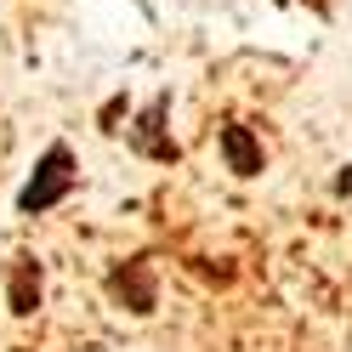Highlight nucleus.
<instances>
[{
    "instance_id": "nucleus-4",
    "label": "nucleus",
    "mask_w": 352,
    "mask_h": 352,
    "mask_svg": "<svg viewBox=\"0 0 352 352\" xmlns=\"http://www.w3.org/2000/svg\"><path fill=\"white\" fill-rule=\"evenodd\" d=\"M216 148H222V160H228V170L233 176H261L267 170V153H261V137L250 125H222V137H216Z\"/></svg>"
},
{
    "instance_id": "nucleus-2",
    "label": "nucleus",
    "mask_w": 352,
    "mask_h": 352,
    "mask_svg": "<svg viewBox=\"0 0 352 352\" xmlns=\"http://www.w3.org/2000/svg\"><path fill=\"white\" fill-rule=\"evenodd\" d=\"M108 296H114V307H125V313L148 318L153 307H160V290H153V267H148V256L120 261V267L108 273Z\"/></svg>"
},
{
    "instance_id": "nucleus-3",
    "label": "nucleus",
    "mask_w": 352,
    "mask_h": 352,
    "mask_svg": "<svg viewBox=\"0 0 352 352\" xmlns=\"http://www.w3.org/2000/svg\"><path fill=\"white\" fill-rule=\"evenodd\" d=\"M165 114H170V97H153L142 114H137V125H131V148L148 153V160H160V165H176V160H182V148H176Z\"/></svg>"
},
{
    "instance_id": "nucleus-1",
    "label": "nucleus",
    "mask_w": 352,
    "mask_h": 352,
    "mask_svg": "<svg viewBox=\"0 0 352 352\" xmlns=\"http://www.w3.org/2000/svg\"><path fill=\"white\" fill-rule=\"evenodd\" d=\"M80 188V160H74V148L69 142H46L40 148V160H34V170L23 176V188H17V216H46V210H57L69 193Z\"/></svg>"
},
{
    "instance_id": "nucleus-6",
    "label": "nucleus",
    "mask_w": 352,
    "mask_h": 352,
    "mask_svg": "<svg viewBox=\"0 0 352 352\" xmlns=\"http://www.w3.org/2000/svg\"><path fill=\"white\" fill-rule=\"evenodd\" d=\"M336 193H341V199L352 193V165H341V176H336Z\"/></svg>"
},
{
    "instance_id": "nucleus-5",
    "label": "nucleus",
    "mask_w": 352,
    "mask_h": 352,
    "mask_svg": "<svg viewBox=\"0 0 352 352\" xmlns=\"http://www.w3.org/2000/svg\"><path fill=\"white\" fill-rule=\"evenodd\" d=\"M40 296H46V273H40V261L34 256H17L12 273H6V307H12V318L40 313Z\"/></svg>"
}]
</instances>
